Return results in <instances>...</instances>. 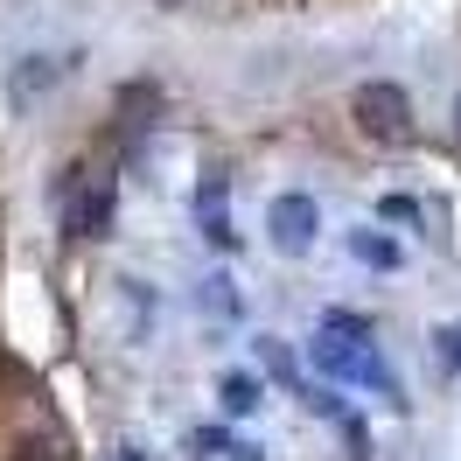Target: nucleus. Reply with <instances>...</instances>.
<instances>
[{"label":"nucleus","mask_w":461,"mask_h":461,"mask_svg":"<svg viewBox=\"0 0 461 461\" xmlns=\"http://www.w3.org/2000/svg\"><path fill=\"white\" fill-rule=\"evenodd\" d=\"M217 399H224L230 420H245V412H259V405H266V377H259V371H224Z\"/></svg>","instance_id":"7"},{"label":"nucleus","mask_w":461,"mask_h":461,"mask_svg":"<svg viewBox=\"0 0 461 461\" xmlns=\"http://www.w3.org/2000/svg\"><path fill=\"white\" fill-rule=\"evenodd\" d=\"M14 461H63V440H22Z\"/></svg>","instance_id":"15"},{"label":"nucleus","mask_w":461,"mask_h":461,"mask_svg":"<svg viewBox=\"0 0 461 461\" xmlns=\"http://www.w3.org/2000/svg\"><path fill=\"white\" fill-rule=\"evenodd\" d=\"M259 377H273V384H287V392H301V399H308V392H315V384H308V377H301V364H294V349H287V336H259Z\"/></svg>","instance_id":"5"},{"label":"nucleus","mask_w":461,"mask_h":461,"mask_svg":"<svg viewBox=\"0 0 461 461\" xmlns=\"http://www.w3.org/2000/svg\"><path fill=\"white\" fill-rule=\"evenodd\" d=\"M230 461H266L259 447H230Z\"/></svg>","instance_id":"17"},{"label":"nucleus","mask_w":461,"mask_h":461,"mask_svg":"<svg viewBox=\"0 0 461 461\" xmlns=\"http://www.w3.org/2000/svg\"><path fill=\"white\" fill-rule=\"evenodd\" d=\"M196 308H210L217 321H230V315H238V280H230V273H203Z\"/></svg>","instance_id":"9"},{"label":"nucleus","mask_w":461,"mask_h":461,"mask_svg":"<svg viewBox=\"0 0 461 461\" xmlns=\"http://www.w3.org/2000/svg\"><path fill=\"white\" fill-rule=\"evenodd\" d=\"M161 7H168V14H196L203 0H161Z\"/></svg>","instance_id":"16"},{"label":"nucleus","mask_w":461,"mask_h":461,"mask_svg":"<svg viewBox=\"0 0 461 461\" xmlns=\"http://www.w3.org/2000/svg\"><path fill=\"white\" fill-rule=\"evenodd\" d=\"M266 238H273V252H287V259L315 252V238H321V203L301 196V189L273 196V210H266Z\"/></svg>","instance_id":"3"},{"label":"nucleus","mask_w":461,"mask_h":461,"mask_svg":"<svg viewBox=\"0 0 461 461\" xmlns=\"http://www.w3.org/2000/svg\"><path fill=\"white\" fill-rule=\"evenodd\" d=\"M113 461H140V455H133V447H113Z\"/></svg>","instance_id":"18"},{"label":"nucleus","mask_w":461,"mask_h":461,"mask_svg":"<svg viewBox=\"0 0 461 461\" xmlns=\"http://www.w3.org/2000/svg\"><path fill=\"white\" fill-rule=\"evenodd\" d=\"M230 447H238V440H230L224 427H189V433H182V455H189V461H224Z\"/></svg>","instance_id":"10"},{"label":"nucleus","mask_w":461,"mask_h":461,"mask_svg":"<svg viewBox=\"0 0 461 461\" xmlns=\"http://www.w3.org/2000/svg\"><path fill=\"white\" fill-rule=\"evenodd\" d=\"M377 210H384L392 224H420V217H427V203H412V196H384Z\"/></svg>","instance_id":"14"},{"label":"nucleus","mask_w":461,"mask_h":461,"mask_svg":"<svg viewBox=\"0 0 461 461\" xmlns=\"http://www.w3.org/2000/svg\"><path fill=\"white\" fill-rule=\"evenodd\" d=\"M349 252H357V259L364 266H384V273H392V266H399V245H392V238H384V230H349Z\"/></svg>","instance_id":"11"},{"label":"nucleus","mask_w":461,"mask_h":461,"mask_svg":"<svg viewBox=\"0 0 461 461\" xmlns=\"http://www.w3.org/2000/svg\"><path fill=\"white\" fill-rule=\"evenodd\" d=\"M196 224H203V238L210 245H238V230H230V182L224 175H203V189H196Z\"/></svg>","instance_id":"4"},{"label":"nucleus","mask_w":461,"mask_h":461,"mask_svg":"<svg viewBox=\"0 0 461 461\" xmlns=\"http://www.w3.org/2000/svg\"><path fill=\"white\" fill-rule=\"evenodd\" d=\"M349 113H357V133L377 140V147H405V140H412V98H405L399 85H384V77L357 85Z\"/></svg>","instance_id":"2"},{"label":"nucleus","mask_w":461,"mask_h":461,"mask_svg":"<svg viewBox=\"0 0 461 461\" xmlns=\"http://www.w3.org/2000/svg\"><path fill=\"white\" fill-rule=\"evenodd\" d=\"M455 140H461V91H455Z\"/></svg>","instance_id":"19"},{"label":"nucleus","mask_w":461,"mask_h":461,"mask_svg":"<svg viewBox=\"0 0 461 461\" xmlns=\"http://www.w3.org/2000/svg\"><path fill=\"white\" fill-rule=\"evenodd\" d=\"M57 70H63L57 57H22V70H14V85H7V91H14V105H29V98H42V91L57 85Z\"/></svg>","instance_id":"8"},{"label":"nucleus","mask_w":461,"mask_h":461,"mask_svg":"<svg viewBox=\"0 0 461 461\" xmlns=\"http://www.w3.org/2000/svg\"><path fill=\"white\" fill-rule=\"evenodd\" d=\"M154 113H161V85H126V91H119V133H126V140L147 133Z\"/></svg>","instance_id":"6"},{"label":"nucleus","mask_w":461,"mask_h":461,"mask_svg":"<svg viewBox=\"0 0 461 461\" xmlns=\"http://www.w3.org/2000/svg\"><path fill=\"white\" fill-rule=\"evenodd\" d=\"M343 427V447H349V461H371V433H364V420L349 412V420H336Z\"/></svg>","instance_id":"13"},{"label":"nucleus","mask_w":461,"mask_h":461,"mask_svg":"<svg viewBox=\"0 0 461 461\" xmlns=\"http://www.w3.org/2000/svg\"><path fill=\"white\" fill-rule=\"evenodd\" d=\"M113 168L98 161V168H70L63 182V230L70 238H113Z\"/></svg>","instance_id":"1"},{"label":"nucleus","mask_w":461,"mask_h":461,"mask_svg":"<svg viewBox=\"0 0 461 461\" xmlns=\"http://www.w3.org/2000/svg\"><path fill=\"white\" fill-rule=\"evenodd\" d=\"M433 349H440L447 371H461V321H440V329H433Z\"/></svg>","instance_id":"12"}]
</instances>
